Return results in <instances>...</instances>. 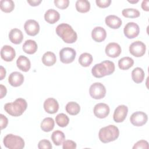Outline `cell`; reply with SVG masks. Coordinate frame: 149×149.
<instances>
[{"label":"cell","mask_w":149,"mask_h":149,"mask_svg":"<svg viewBox=\"0 0 149 149\" xmlns=\"http://www.w3.org/2000/svg\"><path fill=\"white\" fill-rule=\"evenodd\" d=\"M56 33L65 42L68 44L75 42L77 38L76 32L67 23L59 24L56 28Z\"/></svg>","instance_id":"obj_1"},{"label":"cell","mask_w":149,"mask_h":149,"mask_svg":"<svg viewBox=\"0 0 149 149\" xmlns=\"http://www.w3.org/2000/svg\"><path fill=\"white\" fill-rule=\"evenodd\" d=\"M115 68V64L113 62L105 60L100 63L95 64L92 68L91 73L95 77L101 78L113 73Z\"/></svg>","instance_id":"obj_2"},{"label":"cell","mask_w":149,"mask_h":149,"mask_svg":"<svg viewBox=\"0 0 149 149\" xmlns=\"http://www.w3.org/2000/svg\"><path fill=\"white\" fill-rule=\"evenodd\" d=\"M27 107L26 101L23 98H18L14 102L6 103L4 105V109L11 116H19L26 111Z\"/></svg>","instance_id":"obj_3"},{"label":"cell","mask_w":149,"mask_h":149,"mask_svg":"<svg viewBox=\"0 0 149 149\" xmlns=\"http://www.w3.org/2000/svg\"><path fill=\"white\" fill-rule=\"evenodd\" d=\"M119 135L118 128L113 125L102 127L98 133L99 139L103 143H107L116 140Z\"/></svg>","instance_id":"obj_4"},{"label":"cell","mask_w":149,"mask_h":149,"mask_svg":"<svg viewBox=\"0 0 149 149\" xmlns=\"http://www.w3.org/2000/svg\"><path fill=\"white\" fill-rule=\"evenodd\" d=\"M4 146L9 149H22L24 147V141L20 136L8 134L3 138Z\"/></svg>","instance_id":"obj_5"},{"label":"cell","mask_w":149,"mask_h":149,"mask_svg":"<svg viewBox=\"0 0 149 149\" xmlns=\"http://www.w3.org/2000/svg\"><path fill=\"white\" fill-rule=\"evenodd\" d=\"M90 96L95 100L103 98L106 94V88L101 83L96 82L91 85L89 89Z\"/></svg>","instance_id":"obj_6"},{"label":"cell","mask_w":149,"mask_h":149,"mask_svg":"<svg viewBox=\"0 0 149 149\" xmlns=\"http://www.w3.org/2000/svg\"><path fill=\"white\" fill-rule=\"evenodd\" d=\"M76 52L73 48L65 47L59 52L61 61L63 63H70L73 62L76 58Z\"/></svg>","instance_id":"obj_7"},{"label":"cell","mask_w":149,"mask_h":149,"mask_svg":"<svg viewBox=\"0 0 149 149\" xmlns=\"http://www.w3.org/2000/svg\"><path fill=\"white\" fill-rule=\"evenodd\" d=\"M146 45L140 41H136L132 42L129 47L130 53L135 57L143 56L146 52Z\"/></svg>","instance_id":"obj_8"},{"label":"cell","mask_w":149,"mask_h":149,"mask_svg":"<svg viewBox=\"0 0 149 149\" xmlns=\"http://www.w3.org/2000/svg\"><path fill=\"white\" fill-rule=\"evenodd\" d=\"M148 120L147 115L142 111H137L132 113L130 118L132 124L135 126H141Z\"/></svg>","instance_id":"obj_9"},{"label":"cell","mask_w":149,"mask_h":149,"mask_svg":"<svg viewBox=\"0 0 149 149\" xmlns=\"http://www.w3.org/2000/svg\"><path fill=\"white\" fill-rule=\"evenodd\" d=\"M125 36L129 39L136 37L140 33V28L137 24L134 22L127 23L123 29Z\"/></svg>","instance_id":"obj_10"},{"label":"cell","mask_w":149,"mask_h":149,"mask_svg":"<svg viewBox=\"0 0 149 149\" xmlns=\"http://www.w3.org/2000/svg\"><path fill=\"white\" fill-rule=\"evenodd\" d=\"M24 29L29 36H34L39 33L40 26L38 23L35 20L29 19L25 22Z\"/></svg>","instance_id":"obj_11"},{"label":"cell","mask_w":149,"mask_h":149,"mask_svg":"<svg viewBox=\"0 0 149 149\" xmlns=\"http://www.w3.org/2000/svg\"><path fill=\"white\" fill-rule=\"evenodd\" d=\"M128 108L125 105H120L115 109L113 119L116 123H120L124 121L127 115Z\"/></svg>","instance_id":"obj_12"},{"label":"cell","mask_w":149,"mask_h":149,"mask_svg":"<svg viewBox=\"0 0 149 149\" xmlns=\"http://www.w3.org/2000/svg\"><path fill=\"white\" fill-rule=\"evenodd\" d=\"M109 106L104 103H98L96 104L94 107V115L100 119L106 118L109 113Z\"/></svg>","instance_id":"obj_13"},{"label":"cell","mask_w":149,"mask_h":149,"mask_svg":"<svg viewBox=\"0 0 149 149\" xmlns=\"http://www.w3.org/2000/svg\"><path fill=\"white\" fill-rule=\"evenodd\" d=\"M105 51L108 56L114 58L120 55L122 49L118 43L110 42L106 46Z\"/></svg>","instance_id":"obj_14"},{"label":"cell","mask_w":149,"mask_h":149,"mask_svg":"<svg viewBox=\"0 0 149 149\" xmlns=\"http://www.w3.org/2000/svg\"><path fill=\"white\" fill-rule=\"evenodd\" d=\"M16 56V52L13 47L5 45L2 47L1 50V56L6 62L12 61Z\"/></svg>","instance_id":"obj_15"},{"label":"cell","mask_w":149,"mask_h":149,"mask_svg":"<svg viewBox=\"0 0 149 149\" xmlns=\"http://www.w3.org/2000/svg\"><path fill=\"white\" fill-rule=\"evenodd\" d=\"M44 108L45 111L50 114H54L59 109V104L54 98H48L44 102Z\"/></svg>","instance_id":"obj_16"},{"label":"cell","mask_w":149,"mask_h":149,"mask_svg":"<svg viewBox=\"0 0 149 149\" xmlns=\"http://www.w3.org/2000/svg\"><path fill=\"white\" fill-rule=\"evenodd\" d=\"M8 81L12 86L19 87L23 84L24 81V76L19 72H13L9 74Z\"/></svg>","instance_id":"obj_17"},{"label":"cell","mask_w":149,"mask_h":149,"mask_svg":"<svg viewBox=\"0 0 149 149\" xmlns=\"http://www.w3.org/2000/svg\"><path fill=\"white\" fill-rule=\"evenodd\" d=\"M92 38L96 42H100L103 41L107 37L105 30L100 26L95 27L91 31Z\"/></svg>","instance_id":"obj_18"},{"label":"cell","mask_w":149,"mask_h":149,"mask_svg":"<svg viewBox=\"0 0 149 149\" xmlns=\"http://www.w3.org/2000/svg\"><path fill=\"white\" fill-rule=\"evenodd\" d=\"M105 22L108 27L113 29H119L122 24L121 19L115 15H109L107 16Z\"/></svg>","instance_id":"obj_19"},{"label":"cell","mask_w":149,"mask_h":149,"mask_svg":"<svg viewBox=\"0 0 149 149\" xmlns=\"http://www.w3.org/2000/svg\"><path fill=\"white\" fill-rule=\"evenodd\" d=\"M9 38L10 41L15 44H20L23 39V34L22 31L18 29H12L9 33Z\"/></svg>","instance_id":"obj_20"},{"label":"cell","mask_w":149,"mask_h":149,"mask_svg":"<svg viewBox=\"0 0 149 149\" xmlns=\"http://www.w3.org/2000/svg\"><path fill=\"white\" fill-rule=\"evenodd\" d=\"M60 18V15L58 11L53 9H49L46 11L44 15L45 20L49 24H54Z\"/></svg>","instance_id":"obj_21"},{"label":"cell","mask_w":149,"mask_h":149,"mask_svg":"<svg viewBox=\"0 0 149 149\" xmlns=\"http://www.w3.org/2000/svg\"><path fill=\"white\" fill-rule=\"evenodd\" d=\"M16 65L20 70L24 72H28L31 67V63L29 59L23 55L19 56L16 61Z\"/></svg>","instance_id":"obj_22"},{"label":"cell","mask_w":149,"mask_h":149,"mask_svg":"<svg viewBox=\"0 0 149 149\" xmlns=\"http://www.w3.org/2000/svg\"><path fill=\"white\" fill-rule=\"evenodd\" d=\"M23 51L28 54H33L37 50V44L34 40H26L23 45Z\"/></svg>","instance_id":"obj_23"},{"label":"cell","mask_w":149,"mask_h":149,"mask_svg":"<svg viewBox=\"0 0 149 149\" xmlns=\"http://www.w3.org/2000/svg\"><path fill=\"white\" fill-rule=\"evenodd\" d=\"M56 61V58L54 53L48 51L44 54L42 57V62L43 64L47 66L54 65Z\"/></svg>","instance_id":"obj_24"},{"label":"cell","mask_w":149,"mask_h":149,"mask_svg":"<svg viewBox=\"0 0 149 149\" xmlns=\"http://www.w3.org/2000/svg\"><path fill=\"white\" fill-rule=\"evenodd\" d=\"M144 72L141 68L137 67L132 72V78L136 83H141L144 79Z\"/></svg>","instance_id":"obj_25"},{"label":"cell","mask_w":149,"mask_h":149,"mask_svg":"<svg viewBox=\"0 0 149 149\" xmlns=\"http://www.w3.org/2000/svg\"><path fill=\"white\" fill-rule=\"evenodd\" d=\"M55 126V122L52 118L47 117L44 118L41 123V129L45 132L51 131Z\"/></svg>","instance_id":"obj_26"},{"label":"cell","mask_w":149,"mask_h":149,"mask_svg":"<svg viewBox=\"0 0 149 149\" xmlns=\"http://www.w3.org/2000/svg\"><path fill=\"white\" fill-rule=\"evenodd\" d=\"M133 64V59L128 56L123 57L118 61V66L121 70H127L130 68Z\"/></svg>","instance_id":"obj_27"},{"label":"cell","mask_w":149,"mask_h":149,"mask_svg":"<svg viewBox=\"0 0 149 149\" xmlns=\"http://www.w3.org/2000/svg\"><path fill=\"white\" fill-rule=\"evenodd\" d=\"M51 139L56 146H60L62 144L63 142L64 141L65 139V136L62 132L57 130L53 132L52 133Z\"/></svg>","instance_id":"obj_28"},{"label":"cell","mask_w":149,"mask_h":149,"mask_svg":"<svg viewBox=\"0 0 149 149\" xmlns=\"http://www.w3.org/2000/svg\"><path fill=\"white\" fill-rule=\"evenodd\" d=\"M75 6L76 10L80 13H86L90 9V3L87 0H78Z\"/></svg>","instance_id":"obj_29"},{"label":"cell","mask_w":149,"mask_h":149,"mask_svg":"<svg viewBox=\"0 0 149 149\" xmlns=\"http://www.w3.org/2000/svg\"><path fill=\"white\" fill-rule=\"evenodd\" d=\"M65 109L69 114L71 115H76L79 113L80 111V107L77 102L72 101L66 104Z\"/></svg>","instance_id":"obj_30"},{"label":"cell","mask_w":149,"mask_h":149,"mask_svg":"<svg viewBox=\"0 0 149 149\" xmlns=\"http://www.w3.org/2000/svg\"><path fill=\"white\" fill-rule=\"evenodd\" d=\"M93 62V56L89 53H83L79 58V62L83 67L89 66Z\"/></svg>","instance_id":"obj_31"},{"label":"cell","mask_w":149,"mask_h":149,"mask_svg":"<svg viewBox=\"0 0 149 149\" xmlns=\"http://www.w3.org/2000/svg\"><path fill=\"white\" fill-rule=\"evenodd\" d=\"M0 8L1 10L5 13L11 12L15 8L14 2L12 0H1L0 1Z\"/></svg>","instance_id":"obj_32"},{"label":"cell","mask_w":149,"mask_h":149,"mask_svg":"<svg viewBox=\"0 0 149 149\" xmlns=\"http://www.w3.org/2000/svg\"><path fill=\"white\" fill-rule=\"evenodd\" d=\"M55 121L56 124L59 127H66L69 124V119L66 115L63 113H61L56 116Z\"/></svg>","instance_id":"obj_33"},{"label":"cell","mask_w":149,"mask_h":149,"mask_svg":"<svg viewBox=\"0 0 149 149\" xmlns=\"http://www.w3.org/2000/svg\"><path fill=\"white\" fill-rule=\"evenodd\" d=\"M122 15L127 18H136L140 16V12L134 8H127V9H124L122 11Z\"/></svg>","instance_id":"obj_34"},{"label":"cell","mask_w":149,"mask_h":149,"mask_svg":"<svg viewBox=\"0 0 149 149\" xmlns=\"http://www.w3.org/2000/svg\"><path fill=\"white\" fill-rule=\"evenodd\" d=\"M55 5L59 9H65L69 6V0H55Z\"/></svg>","instance_id":"obj_35"},{"label":"cell","mask_w":149,"mask_h":149,"mask_svg":"<svg viewBox=\"0 0 149 149\" xmlns=\"http://www.w3.org/2000/svg\"><path fill=\"white\" fill-rule=\"evenodd\" d=\"M52 147L51 142L46 139L40 141L38 144V148L39 149H51Z\"/></svg>","instance_id":"obj_36"},{"label":"cell","mask_w":149,"mask_h":149,"mask_svg":"<svg viewBox=\"0 0 149 149\" xmlns=\"http://www.w3.org/2000/svg\"><path fill=\"white\" fill-rule=\"evenodd\" d=\"M62 145V148L63 149H75L76 148V143L70 140L64 141Z\"/></svg>","instance_id":"obj_37"},{"label":"cell","mask_w":149,"mask_h":149,"mask_svg":"<svg viewBox=\"0 0 149 149\" xmlns=\"http://www.w3.org/2000/svg\"><path fill=\"white\" fill-rule=\"evenodd\" d=\"M133 149H139V148H144L148 149V143L147 141L141 140L138 141L133 147Z\"/></svg>","instance_id":"obj_38"},{"label":"cell","mask_w":149,"mask_h":149,"mask_svg":"<svg viewBox=\"0 0 149 149\" xmlns=\"http://www.w3.org/2000/svg\"><path fill=\"white\" fill-rule=\"evenodd\" d=\"M95 2L97 5L100 8H105L108 7L110 5L111 3V0H96Z\"/></svg>","instance_id":"obj_39"},{"label":"cell","mask_w":149,"mask_h":149,"mask_svg":"<svg viewBox=\"0 0 149 149\" xmlns=\"http://www.w3.org/2000/svg\"><path fill=\"white\" fill-rule=\"evenodd\" d=\"M0 117H1V129L2 130L7 126L8 123V118L3 114H1Z\"/></svg>","instance_id":"obj_40"},{"label":"cell","mask_w":149,"mask_h":149,"mask_svg":"<svg viewBox=\"0 0 149 149\" xmlns=\"http://www.w3.org/2000/svg\"><path fill=\"white\" fill-rule=\"evenodd\" d=\"M42 2L41 0H31L27 1V2L30 4V6H36L39 5V4Z\"/></svg>","instance_id":"obj_41"},{"label":"cell","mask_w":149,"mask_h":149,"mask_svg":"<svg viewBox=\"0 0 149 149\" xmlns=\"http://www.w3.org/2000/svg\"><path fill=\"white\" fill-rule=\"evenodd\" d=\"M7 90L6 88L2 84H1V95L0 98H2L3 97H5L6 94Z\"/></svg>","instance_id":"obj_42"},{"label":"cell","mask_w":149,"mask_h":149,"mask_svg":"<svg viewBox=\"0 0 149 149\" xmlns=\"http://www.w3.org/2000/svg\"><path fill=\"white\" fill-rule=\"evenodd\" d=\"M148 3H149V1H147H147H143L142 2L141 8L144 10H146V11H148L149 10Z\"/></svg>","instance_id":"obj_43"},{"label":"cell","mask_w":149,"mask_h":149,"mask_svg":"<svg viewBox=\"0 0 149 149\" xmlns=\"http://www.w3.org/2000/svg\"><path fill=\"white\" fill-rule=\"evenodd\" d=\"M1 80H3V79L6 76V70L2 66H1Z\"/></svg>","instance_id":"obj_44"},{"label":"cell","mask_w":149,"mask_h":149,"mask_svg":"<svg viewBox=\"0 0 149 149\" xmlns=\"http://www.w3.org/2000/svg\"><path fill=\"white\" fill-rule=\"evenodd\" d=\"M130 3H137L139 2L138 0H136V1H128Z\"/></svg>","instance_id":"obj_45"}]
</instances>
